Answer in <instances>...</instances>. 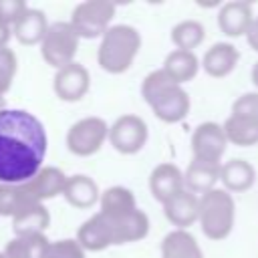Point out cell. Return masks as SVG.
I'll return each mask as SVG.
<instances>
[{
	"label": "cell",
	"instance_id": "21",
	"mask_svg": "<svg viewBox=\"0 0 258 258\" xmlns=\"http://www.w3.org/2000/svg\"><path fill=\"white\" fill-rule=\"evenodd\" d=\"M50 224V214L42 204H28L12 218V230L16 236L42 234Z\"/></svg>",
	"mask_w": 258,
	"mask_h": 258
},
{
	"label": "cell",
	"instance_id": "17",
	"mask_svg": "<svg viewBox=\"0 0 258 258\" xmlns=\"http://www.w3.org/2000/svg\"><path fill=\"white\" fill-rule=\"evenodd\" d=\"M220 171H222V163H212V161H202V159H191L185 173H183V181H185V189L191 194H208L212 189H216V183L220 179Z\"/></svg>",
	"mask_w": 258,
	"mask_h": 258
},
{
	"label": "cell",
	"instance_id": "32",
	"mask_svg": "<svg viewBox=\"0 0 258 258\" xmlns=\"http://www.w3.org/2000/svg\"><path fill=\"white\" fill-rule=\"evenodd\" d=\"M28 10L24 0H0V20L6 22L8 26L16 24L18 18Z\"/></svg>",
	"mask_w": 258,
	"mask_h": 258
},
{
	"label": "cell",
	"instance_id": "6",
	"mask_svg": "<svg viewBox=\"0 0 258 258\" xmlns=\"http://www.w3.org/2000/svg\"><path fill=\"white\" fill-rule=\"evenodd\" d=\"M79 38L81 36L77 34L71 22H52L40 44V54L50 67L58 71L75 62L73 58L79 48Z\"/></svg>",
	"mask_w": 258,
	"mask_h": 258
},
{
	"label": "cell",
	"instance_id": "8",
	"mask_svg": "<svg viewBox=\"0 0 258 258\" xmlns=\"http://www.w3.org/2000/svg\"><path fill=\"white\" fill-rule=\"evenodd\" d=\"M109 137V125L101 117H85L71 125L67 133V147L71 153L89 157L101 149Z\"/></svg>",
	"mask_w": 258,
	"mask_h": 258
},
{
	"label": "cell",
	"instance_id": "33",
	"mask_svg": "<svg viewBox=\"0 0 258 258\" xmlns=\"http://www.w3.org/2000/svg\"><path fill=\"white\" fill-rule=\"evenodd\" d=\"M246 40H248L250 48L258 52V16H254V22H252V26H250V30L246 34Z\"/></svg>",
	"mask_w": 258,
	"mask_h": 258
},
{
	"label": "cell",
	"instance_id": "1",
	"mask_svg": "<svg viewBox=\"0 0 258 258\" xmlns=\"http://www.w3.org/2000/svg\"><path fill=\"white\" fill-rule=\"evenodd\" d=\"M44 125L28 111H0V183H24L44 165Z\"/></svg>",
	"mask_w": 258,
	"mask_h": 258
},
{
	"label": "cell",
	"instance_id": "29",
	"mask_svg": "<svg viewBox=\"0 0 258 258\" xmlns=\"http://www.w3.org/2000/svg\"><path fill=\"white\" fill-rule=\"evenodd\" d=\"M16 67H18V60L14 50L8 46H0V95H4L12 87Z\"/></svg>",
	"mask_w": 258,
	"mask_h": 258
},
{
	"label": "cell",
	"instance_id": "10",
	"mask_svg": "<svg viewBox=\"0 0 258 258\" xmlns=\"http://www.w3.org/2000/svg\"><path fill=\"white\" fill-rule=\"evenodd\" d=\"M226 145H228V137L224 133V127L214 121L200 123L191 133L194 159L220 163V159L226 151Z\"/></svg>",
	"mask_w": 258,
	"mask_h": 258
},
{
	"label": "cell",
	"instance_id": "28",
	"mask_svg": "<svg viewBox=\"0 0 258 258\" xmlns=\"http://www.w3.org/2000/svg\"><path fill=\"white\" fill-rule=\"evenodd\" d=\"M32 202L24 189V183H0V216H16L24 206Z\"/></svg>",
	"mask_w": 258,
	"mask_h": 258
},
{
	"label": "cell",
	"instance_id": "16",
	"mask_svg": "<svg viewBox=\"0 0 258 258\" xmlns=\"http://www.w3.org/2000/svg\"><path fill=\"white\" fill-rule=\"evenodd\" d=\"M163 212H165V218L173 226H177V230H185L187 226L200 220V198L183 189L163 204Z\"/></svg>",
	"mask_w": 258,
	"mask_h": 258
},
{
	"label": "cell",
	"instance_id": "2",
	"mask_svg": "<svg viewBox=\"0 0 258 258\" xmlns=\"http://www.w3.org/2000/svg\"><path fill=\"white\" fill-rule=\"evenodd\" d=\"M147 232H149V218L139 208L125 218H113L109 214L97 212L77 230V242L85 250L97 252L113 244L137 242L145 238Z\"/></svg>",
	"mask_w": 258,
	"mask_h": 258
},
{
	"label": "cell",
	"instance_id": "22",
	"mask_svg": "<svg viewBox=\"0 0 258 258\" xmlns=\"http://www.w3.org/2000/svg\"><path fill=\"white\" fill-rule=\"evenodd\" d=\"M163 71L175 81L177 85H183L191 81L200 71V58L191 50H171L163 60Z\"/></svg>",
	"mask_w": 258,
	"mask_h": 258
},
{
	"label": "cell",
	"instance_id": "18",
	"mask_svg": "<svg viewBox=\"0 0 258 258\" xmlns=\"http://www.w3.org/2000/svg\"><path fill=\"white\" fill-rule=\"evenodd\" d=\"M220 181L224 183V189L230 194H242L246 189H250L256 181V169L250 161L246 159H230L226 163H222V171H220Z\"/></svg>",
	"mask_w": 258,
	"mask_h": 258
},
{
	"label": "cell",
	"instance_id": "3",
	"mask_svg": "<svg viewBox=\"0 0 258 258\" xmlns=\"http://www.w3.org/2000/svg\"><path fill=\"white\" fill-rule=\"evenodd\" d=\"M141 95L153 109L155 117L165 123H177L189 113V95L181 85L171 81L163 71H151L141 83Z\"/></svg>",
	"mask_w": 258,
	"mask_h": 258
},
{
	"label": "cell",
	"instance_id": "13",
	"mask_svg": "<svg viewBox=\"0 0 258 258\" xmlns=\"http://www.w3.org/2000/svg\"><path fill=\"white\" fill-rule=\"evenodd\" d=\"M149 189L157 202H169L173 196L185 189L183 171L173 163H159L149 175Z\"/></svg>",
	"mask_w": 258,
	"mask_h": 258
},
{
	"label": "cell",
	"instance_id": "15",
	"mask_svg": "<svg viewBox=\"0 0 258 258\" xmlns=\"http://www.w3.org/2000/svg\"><path fill=\"white\" fill-rule=\"evenodd\" d=\"M238 60H240V52H238V48L234 44L216 42L204 52L202 69L214 79H224L236 69Z\"/></svg>",
	"mask_w": 258,
	"mask_h": 258
},
{
	"label": "cell",
	"instance_id": "19",
	"mask_svg": "<svg viewBox=\"0 0 258 258\" xmlns=\"http://www.w3.org/2000/svg\"><path fill=\"white\" fill-rule=\"evenodd\" d=\"M48 26H50V24L46 22V16H44L42 10H38V8H28V10L18 18V22L12 26V32L16 34V38H18L22 44H42Z\"/></svg>",
	"mask_w": 258,
	"mask_h": 258
},
{
	"label": "cell",
	"instance_id": "26",
	"mask_svg": "<svg viewBox=\"0 0 258 258\" xmlns=\"http://www.w3.org/2000/svg\"><path fill=\"white\" fill-rule=\"evenodd\" d=\"M48 240L44 234H30V236H16L4 248L6 258H46Z\"/></svg>",
	"mask_w": 258,
	"mask_h": 258
},
{
	"label": "cell",
	"instance_id": "31",
	"mask_svg": "<svg viewBox=\"0 0 258 258\" xmlns=\"http://www.w3.org/2000/svg\"><path fill=\"white\" fill-rule=\"evenodd\" d=\"M232 113L244 115V117H250V119L258 121V91L240 95L232 105Z\"/></svg>",
	"mask_w": 258,
	"mask_h": 258
},
{
	"label": "cell",
	"instance_id": "14",
	"mask_svg": "<svg viewBox=\"0 0 258 258\" xmlns=\"http://www.w3.org/2000/svg\"><path fill=\"white\" fill-rule=\"evenodd\" d=\"M67 179L69 177L58 167L46 165L32 179L24 181V189H26V194H28V198L32 202L42 204L44 200H50V198L62 194L64 191V185H67Z\"/></svg>",
	"mask_w": 258,
	"mask_h": 258
},
{
	"label": "cell",
	"instance_id": "4",
	"mask_svg": "<svg viewBox=\"0 0 258 258\" xmlns=\"http://www.w3.org/2000/svg\"><path fill=\"white\" fill-rule=\"evenodd\" d=\"M139 48H141V34L137 32V28L129 24H115L101 38L97 60L103 71L119 75L133 64Z\"/></svg>",
	"mask_w": 258,
	"mask_h": 258
},
{
	"label": "cell",
	"instance_id": "12",
	"mask_svg": "<svg viewBox=\"0 0 258 258\" xmlns=\"http://www.w3.org/2000/svg\"><path fill=\"white\" fill-rule=\"evenodd\" d=\"M91 85L89 71L81 62H71L56 71L54 75V93L62 101H81Z\"/></svg>",
	"mask_w": 258,
	"mask_h": 258
},
{
	"label": "cell",
	"instance_id": "9",
	"mask_svg": "<svg viewBox=\"0 0 258 258\" xmlns=\"http://www.w3.org/2000/svg\"><path fill=\"white\" fill-rule=\"evenodd\" d=\"M147 135H149L147 123L141 117L129 113L115 119V123L109 127V141L123 155L141 151L143 145L147 143Z\"/></svg>",
	"mask_w": 258,
	"mask_h": 258
},
{
	"label": "cell",
	"instance_id": "35",
	"mask_svg": "<svg viewBox=\"0 0 258 258\" xmlns=\"http://www.w3.org/2000/svg\"><path fill=\"white\" fill-rule=\"evenodd\" d=\"M252 83H254V87L258 89V60H256L254 67H252Z\"/></svg>",
	"mask_w": 258,
	"mask_h": 258
},
{
	"label": "cell",
	"instance_id": "37",
	"mask_svg": "<svg viewBox=\"0 0 258 258\" xmlns=\"http://www.w3.org/2000/svg\"><path fill=\"white\" fill-rule=\"evenodd\" d=\"M0 258H6V254H4V252H0Z\"/></svg>",
	"mask_w": 258,
	"mask_h": 258
},
{
	"label": "cell",
	"instance_id": "36",
	"mask_svg": "<svg viewBox=\"0 0 258 258\" xmlns=\"http://www.w3.org/2000/svg\"><path fill=\"white\" fill-rule=\"evenodd\" d=\"M0 111H4V95H0Z\"/></svg>",
	"mask_w": 258,
	"mask_h": 258
},
{
	"label": "cell",
	"instance_id": "20",
	"mask_svg": "<svg viewBox=\"0 0 258 258\" xmlns=\"http://www.w3.org/2000/svg\"><path fill=\"white\" fill-rule=\"evenodd\" d=\"M62 196H64V200L73 208H79V210L91 208L93 204H97V200H101V194H99L97 183L89 175H83V173L71 175L67 179V185H64Z\"/></svg>",
	"mask_w": 258,
	"mask_h": 258
},
{
	"label": "cell",
	"instance_id": "7",
	"mask_svg": "<svg viewBox=\"0 0 258 258\" xmlns=\"http://www.w3.org/2000/svg\"><path fill=\"white\" fill-rule=\"evenodd\" d=\"M115 16V6L107 0H89L81 2L73 10L71 24L81 38H97L105 36L111 28V20Z\"/></svg>",
	"mask_w": 258,
	"mask_h": 258
},
{
	"label": "cell",
	"instance_id": "30",
	"mask_svg": "<svg viewBox=\"0 0 258 258\" xmlns=\"http://www.w3.org/2000/svg\"><path fill=\"white\" fill-rule=\"evenodd\" d=\"M46 258H85V248L73 238L56 240L48 244Z\"/></svg>",
	"mask_w": 258,
	"mask_h": 258
},
{
	"label": "cell",
	"instance_id": "5",
	"mask_svg": "<svg viewBox=\"0 0 258 258\" xmlns=\"http://www.w3.org/2000/svg\"><path fill=\"white\" fill-rule=\"evenodd\" d=\"M200 226L210 240H224L232 234L236 222V206L230 191L212 189L200 196Z\"/></svg>",
	"mask_w": 258,
	"mask_h": 258
},
{
	"label": "cell",
	"instance_id": "34",
	"mask_svg": "<svg viewBox=\"0 0 258 258\" xmlns=\"http://www.w3.org/2000/svg\"><path fill=\"white\" fill-rule=\"evenodd\" d=\"M8 38H10V26L0 20V46H6Z\"/></svg>",
	"mask_w": 258,
	"mask_h": 258
},
{
	"label": "cell",
	"instance_id": "11",
	"mask_svg": "<svg viewBox=\"0 0 258 258\" xmlns=\"http://www.w3.org/2000/svg\"><path fill=\"white\" fill-rule=\"evenodd\" d=\"M252 22H254L252 4L246 2V0L226 2L218 10V26L230 38L246 36L248 30H250V26H252Z\"/></svg>",
	"mask_w": 258,
	"mask_h": 258
},
{
	"label": "cell",
	"instance_id": "23",
	"mask_svg": "<svg viewBox=\"0 0 258 258\" xmlns=\"http://www.w3.org/2000/svg\"><path fill=\"white\" fill-rule=\"evenodd\" d=\"M161 258H204V252L187 230H173L161 242Z\"/></svg>",
	"mask_w": 258,
	"mask_h": 258
},
{
	"label": "cell",
	"instance_id": "24",
	"mask_svg": "<svg viewBox=\"0 0 258 258\" xmlns=\"http://www.w3.org/2000/svg\"><path fill=\"white\" fill-rule=\"evenodd\" d=\"M224 133L228 137V143H234L238 147H252L258 143V121L232 113L224 121Z\"/></svg>",
	"mask_w": 258,
	"mask_h": 258
},
{
	"label": "cell",
	"instance_id": "27",
	"mask_svg": "<svg viewBox=\"0 0 258 258\" xmlns=\"http://www.w3.org/2000/svg\"><path fill=\"white\" fill-rule=\"evenodd\" d=\"M206 38V28L200 20L187 18L177 22L171 28V42L177 46V50H191L198 48Z\"/></svg>",
	"mask_w": 258,
	"mask_h": 258
},
{
	"label": "cell",
	"instance_id": "25",
	"mask_svg": "<svg viewBox=\"0 0 258 258\" xmlns=\"http://www.w3.org/2000/svg\"><path fill=\"white\" fill-rule=\"evenodd\" d=\"M99 202H101V212L103 214H109L113 218H125V216L133 214L137 210L133 191L127 189V187H123V185L107 187L101 194V200Z\"/></svg>",
	"mask_w": 258,
	"mask_h": 258
}]
</instances>
